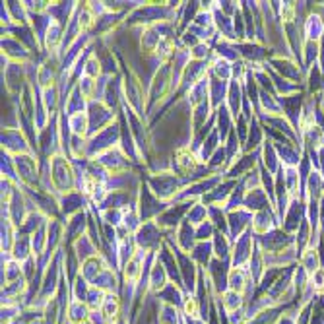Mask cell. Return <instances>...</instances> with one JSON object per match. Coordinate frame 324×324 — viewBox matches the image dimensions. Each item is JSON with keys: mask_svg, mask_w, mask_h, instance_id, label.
<instances>
[{"mask_svg": "<svg viewBox=\"0 0 324 324\" xmlns=\"http://www.w3.org/2000/svg\"><path fill=\"white\" fill-rule=\"evenodd\" d=\"M214 115H216V113H214L210 101H206V103L194 107V109H193V130H194V132L202 130L208 123H210V119H212Z\"/></svg>", "mask_w": 324, "mask_h": 324, "instance_id": "26", "label": "cell"}, {"mask_svg": "<svg viewBox=\"0 0 324 324\" xmlns=\"http://www.w3.org/2000/svg\"><path fill=\"white\" fill-rule=\"evenodd\" d=\"M247 272L243 268H231L229 270V276H227V288L231 292L243 293V290L247 288Z\"/></svg>", "mask_w": 324, "mask_h": 324, "instance_id": "35", "label": "cell"}, {"mask_svg": "<svg viewBox=\"0 0 324 324\" xmlns=\"http://www.w3.org/2000/svg\"><path fill=\"white\" fill-rule=\"evenodd\" d=\"M212 55H214V49L210 47V43H200L194 49H191V59L193 61H210Z\"/></svg>", "mask_w": 324, "mask_h": 324, "instance_id": "44", "label": "cell"}, {"mask_svg": "<svg viewBox=\"0 0 324 324\" xmlns=\"http://www.w3.org/2000/svg\"><path fill=\"white\" fill-rule=\"evenodd\" d=\"M148 255L150 253H144V251H136V255L129 260V264L123 268V272H125V280L127 282H136V280H140V276H142V266H144V260L148 259Z\"/></svg>", "mask_w": 324, "mask_h": 324, "instance_id": "25", "label": "cell"}, {"mask_svg": "<svg viewBox=\"0 0 324 324\" xmlns=\"http://www.w3.org/2000/svg\"><path fill=\"white\" fill-rule=\"evenodd\" d=\"M101 313H103V317L107 319V323H113L115 317L119 315V301H117V297L107 295V299H105V303H103V307H101Z\"/></svg>", "mask_w": 324, "mask_h": 324, "instance_id": "42", "label": "cell"}, {"mask_svg": "<svg viewBox=\"0 0 324 324\" xmlns=\"http://www.w3.org/2000/svg\"><path fill=\"white\" fill-rule=\"evenodd\" d=\"M2 55L18 65H28L33 61V53L28 47H24L16 37H2Z\"/></svg>", "mask_w": 324, "mask_h": 324, "instance_id": "11", "label": "cell"}, {"mask_svg": "<svg viewBox=\"0 0 324 324\" xmlns=\"http://www.w3.org/2000/svg\"><path fill=\"white\" fill-rule=\"evenodd\" d=\"M109 268V264L105 262V259L97 255V257H92V259H88L84 262V266H82V272H84V278L86 280H96L99 274H103L105 270Z\"/></svg>", "mask_w": 324, "mask_h": 324, "instance_id": "29", "label": "cell"}, {"mask_svg": "<svg viewBox=\"0 0 324 324\" xmlns=\"http://www.w3.org/2000/svg\"><path fill=\"white\" fill-rule=\"evenodd\" d=\"M2 152H8L14 158L24 154H37L20 129H2Z\"/></svg>", "mask_w": 324, "mask_h": 324, "instance_id": "8", "label": "cell"}, {"mask_svg": "<svg viewBox=\"0 0 324 324\" xmlns=\"http://www.w3.org/2000/svg\"><path fill=\"white\" fill-rule=\"evenodd\" d=\"M121 144V125L113 123L111 127L97 132L96 136L88 138V160H96L97 156L105 154L107 150Z\"/></svg>", "mask_w": 324, "mask_h": 324, "instance_id": "4", "label": "cell"}, {"mask_svg": "<svg viewBox=\"0 0 324 324\" xmlns=\"http://www.w3.org/2000/svg\"><path fill=\"white\" fill-rule=\"evenodd\" d=\"M243 97H245V94H243V88H241V82L239 80H231L229 82V94H227V109H229V113H231V117L237 121V117L241 115V109H243Z\"/></svg>", "mask_w": 324, "mask_h": 324, "instance_id": "21", "label": "cell"}, {"mask_svg": "<svg viewBox=\"0 0 324 324\" xmlns=\"http://www.w3.org/2000/svg\"><path fill=\"white\" fill-rule=\"evenodd\" d=\"M239 305H241V293L231 292V290L226 292V295H224V307H226V311L235 313L239 309Z\"/></svg>", "mask_w": 324, "mask_h": 324, "instance_id": "47", "label": "cell"}, {"mask_svg": "<svg viewBox=\"0 0 324 324\" xmlns=\"http://www.w3.org/2000/svg\"><path fill=\"white\" fill-rule=\"evenodd\" d=\"M173 237H175V243L179 245V249H183L189 255H191V251L194 249V245L198 243L196 241V227L191 222H187V220L179 226V229L175 231Z\"/></svg>", "mask_w": 324, "mask_h": 324, "instance_id": "19", "label": "cell"}, {"mask_svg": "<svg viewBox=\"0 0 324 324\" xmlns=\"http://www.w3.org/2000/svg\"><path fill=\"white\" fill-rule=\"evenodd\" d=\"M12 259L18 262H26L33 257V247H32V235H26L22 231H16V239L12 245Z\"/></svg>", "mask_w": 324, "mask_h": 324, "instance_id": "18", "label": "cell"}, {"mask_svg": "<svg viewBox=\"0 0 324 324\" xmlns=\"http://www.w3.org/2000/svg\"><path fill=\"white\" fill-rule=\"evenodd\" d=\"M255 165H257V160H255V152H253V154H245V156H241L237 162L233 163V165L227 169L224 175H226V179L239 181V179H243L247 173H251Z\"/></svg>", "mask_w": 324, "mask_h": 324, "instance_id": "20", "label": "cell"}, {"mask_svg": "<svg viewBox=\"0 0 324 324\" xmlns=\"http://www.w3.org/2000/svg\"><path fill=\"white\" fill-rule=\"evenodd\" d=\"M191 257H193V260H194L196 264L208 266L212 262V257H214V245H212V241H198L194 245V249L191 251Z\"/></svg>", "mask_w": 324, "mask_h": 324, "instance_id": "28", "label": "cell"}, {"mask_svg": "<svg viewBox=\"0 0 324 324\" xmlns=\"http://www.w3.org/2000/svg\"><path fill=\"white\" fill-rule=\"evenodd\" d=\"M6 6L10 10L12 20H14L16 26H30V12H28L24 2H12L10 0V2H6Z\"/></svg>", "mask_w": 324, "mask_h": 324, "instance_id": "36", "label": "cell"}, {"mask_svg": "<svg viewBox=\"0 0 324 324\" xmlns=\"http://www.w3.org/2000/svg\"><path fill=\"white\" fill-rule=\"evenodd\" d=\"M94 47H96V43H94ZM84 76H90V78H94V80H97V78L103 76V68H101V63H99V59L96 57V53H92L90 59L86 61Z\"/></svg>", "mask_w": 324, "mask_h": 324, "instance_id": "41", "label": "cell"}, {"mask_svg": "<svg viewBox=\"0 0 324 324\" xmlns=\"http://www.w3.org/2000/svg\"><path fill=\"white\" fill-rule=\"evenodd\" d=\"M235 129V119L231 117L227 105H222L218 111H216V130L220 132V138H222V144H226L229 132Z\"/></svg>", "mask_w": 324, "mask_h": 324, "instance_id": "24", "label": "cell"}, {"mask_svg": "<svg viewBox=\"0 0 324 324\" xmlns=\"http://www.w3.org/2000/svg\"><path fill=\"white\" fill-rule=\"evenodd\" d=\"M249 129H251V132H249V136H247V146L243 148V152H249V154H251V150H257L260 144V129L255 119H253V125H251Z\"/></svg>", "mask_w": 324, "mask_h": 324, "instance_id": "43", "label": "cell"}, {"mask_svg": "<svg viewBox=\"0 0 324 324\" xmlns=\"http://www.w3.org/2000/svg\"><path fill=\"white\" fill-rule=\"evenodd\" d=\"M111 175H117V173H127L130 171V160L127 158V154L123 152V148H121V144L119 146H115V148H111V150H107L105 154H101L96 158Z\"/></svg>", "mask_w": 324, "mask_h": 324, "instance_id": "10", "label": "cell"}, {"mask_svg": "<svg viewBox=\"0 0 324 324\" xmlns=\"http://www.w3.org/2000/svg\"><path fill=\"white\" fill-rule=\"evenodd\" d=\"M49 165H51V179L57 196L78 191V173L68 156H65L63 152L55 154L53 158H49Z\"/></svg>", "mask_w": 324, "mask_h": 324, "instance_id": "1", "label": "cell"}, {"mask_svg": "<svg viewBox=\"0 0 324 324\" xmlns=\"http://www.w3.org/2000/svg\"><path fill=\"white\" fill-rule=\"evenodd\" d=\"M194 204L196 202H173V204H169V208L156 220V224L160 226L163 233L177 231L179 226L187 220V216H189V212H191V208Z\"/></svg>", "mask_w": 324, "mask_h": 324, "instance_id": "6", "label": "cell"}, {"mask_svg": "<svg viewBox=\"0 0 324 324\" xmlns=\"http://www.w3.org/2000/svg\"><path fill=\"white\" fill-rule=\"evenodd\" d=\"M274 222V218H272V214L268 212V210H260L257 212L255 216H253V233H257V235H268V231L272 229V224Z\"/></svg>", "mask_w": 324, "mask_h": 324, "instance_id": "34", "label": "cell"}, {"mask_svg": "<svg viewBox=\"0 0 324 324\" xmlns=\"http://www.w3.org/2000/svg\"><path fill=\"white\" fill-rule=\"evenodd\" d=\"M282 20L284 22H293L295 20V4L293 2H284L282 4Z\"/></svg>", "mask_w": 324, "mask_h": 324, "instance_id": "48", "label": "cell"}, {"mask_svg": "<svg viewBox=\"0 0 324 324\" xmlns=\"http://www.w3.org/2000/svg\"><path fill=\"white\" fill-rule=\"evenodd\" d=\"M185 97L191 103L193 109L198 107V105H202V103H206V101H210V78H208V76L202 78L196 86L191 88V92H189Z\"/></svg>", "mask_w": 324, "mask_h": 324, "instance_id": "23", "label": "cell"}, {"mask_svg": "<svg viewBox=\"0 0 324 324\" xmlns=\"http://www.w3.org/2000/svg\"><path fill=\"white\" fill-rule=\"evenodd\" d=\"M286 173H288V189H290V193H292V194H295V189H297V181H299V175L295 173V169H288Z\"/></svg>", "mask_w": 324, "mask_h": 324, "instance_id": "50", "label": "cell"}, {"mask_svg": "<svg viewBox=\"0 0 324 324\" xmlns=\"http://www.w3.org/2000/svg\"><path fill=\"white\" fill-rule=\"evenodd\" d=\"M313 288L315 292H324V270H317L313 274Z\"/></svg>", "mask_w": 324, "mask_h": 324, "instance_id": "49", "label": "cell"}, {"mask_svg": "<svg viewBox=\"0 0 324 324\" xmlns=\"http://www.w3.org/2000/svg\"><path fill=\"white\" fill-rule=\"evenodd\" d=\"M146 183L152 189V193L158 196L162 202H167V204H173L177 194L187 187V183L177 173H173L171 169L158 171V173H150V177L146 179Z\"/></svg>", "mask_w": 324, "mask_h": 324, "instance_id": "2", "label": "cell"}, {"mask_svg": "<svg viewBox=\"0 0 324 324\" xmlns=\"http://www.w3.org/2000/svg\"><path fill=\"white\" fill-rule=\"evenodd\" d=\"M208 78H210V105L216 113L222 105H226L227 94H229V82L216 78L212 72H208Z\"/></svg>", "mask_w": 324, "mask_h": 324, "instance_id": "17", "label": "cell"}, {"mask_svg": "<svg viewBox=\"0 0 324 324\" xmlns=\"http://www.w3.org/2000/svg\"><path fill=\"white\" fill-rule=\"evenodd\" d=\"M59 206H61V214L68 218L80 214V212H86L88 208V196L80 191H74L70 194H63L59 196Z\"/></svg>", "mask_w": 324, "mask_h": 324, "instance_id": "13", "label": "cell"}, {"mask_svg": "<svg viewBox=\"0 0 324 324\" xmlns=\"http://www.w3.org/2000/svg\"><path fill=\"white\" fill-rule=\"evenodd\" d=\"M86 317H88V309H86V305H84L82 301H76V303L70 305V321H74V323H84Z\"/></svg>", "mask_w": 324, "mask_h": 324, "instance_id": "46", "label": "cell"}, {"mask_svg": "<svg viewBox=\"0 0 324 324\" xmlns=\"http://www.w3.org/2000/svg\"><path fill=\"white\" fill-rule=\"evenodd\" d=\"M99 218L111 227H119L125 224V210H117V208H111V210H97Z\"/></svg>", "mask_w": 324, "mask_h": 324, "instance_id": "38", "label": "cell"}, {"mask_svg": "<svg viewBox=\"0 0 324 324\" xmlns=\"http://www.w3.org/2000/svg\"><path fill=\"white\" fill-rule=\"evenodd\" d=\"M210 72H212L216 78L224 80V82H231V80H233V65H231L229 61H224V59L216 57V55H214V59H212V63H210Z\"/></svg>", "mask_w": 324, "mask_h": 324, "instance_id": "32", "label": "cell"}, {"mask_svg": "<svg viewBox=\"0 0 324 324\" xmlns=\"http://www.w3.org/2000/svg\"><path fill=\"white\" fill-rule=\"evenodd\" d=\"M185 313L187 317H198V303L194 299H185Z\"/></svg>", "mask_w": 324, "mask_h": 324, "instance_id": "51", "label": "cell"}, {"mask_svg": "<svg viewBox=\"0 0 324 324\" xmlns=\"http://www.w3.org/2000/svg\"><path fill=\"white\" fill-rule=\"evenodd\" d=\"M212 245H214V257L220 260H229L231 257V239L229 235H224L220 231H216L214 239H212Z\"/></svg>", "mask_w": 324, "mask_h": 324, "instance_id": "30", "label": "cell"}, {"mask_svg": "<svg viewBox=\"0 0 324 324\" xmlns=\"http://www.w3.org/2000/svg\"><path fill=\"white\" fill-rule=\"evenodd\" d=\"M72 249H74V253H76V257L78 260H82V262H86L88 259H92V257H97V249L99 245L86 233V235H82L74 245H72Z\"/></svg>", "mask_w": 324, "mask_h": 324, "instance_id": "22", "label": "cell"}, {"mask_svg": "<svg viewBox=\"0 0 324 324\" xmlns=\"http://www.w3.org/2000/svg\"><path fill=\"white\" fill-rule=\"evenodd\" d=\"M187 222H191L194 227L202 226L204 222H208V206L202 204V202H196L194 206L191 208L189 216H187Z\"/></svg>", "mask_w": 324, "mask_h": 324, "instance_id": "40", "label": "cell"}, {"mask_svg": "<svg viewBox=\"0 0 324 324\" xmlns=\"http://www.w3.org/2000/svg\"><path fill=\"white\" fill-rule=\"evenodd\" d=\"M136 247L144 253H158L165 243V233L156 222H144L134 233Z\"/></svg>", "mask_w": 324, "mask_h": 324, "instance_id": "5", "label": "cell"}, {"mask_svg": "<svg viewBox=\"0 0 324 324\" xmlns=\"http://www.w3.org/2000/svg\"><path fill=\"white\" fill-rule=\"evenodd\" d=\"M208 220L214 224L216 231L229 235V224H227V212L222 206H208Z\"/></svg>", "mask_w": 324, "mask_h": 324, "instance_id": "31", "label": "cell"}, {"mask_svg": "<svg viewBox=\"0 0 324 324\" xmlns=\"http://www.w3.org/2000/svg\"><path fill=\"white\" fill-rule=\"evenodd\" d=\"M268 206V200L264 196V191L262 189H255V191H249L245 194V204L243 208H247L249 212H260V210H266Z\"/></svg>", "mask_w": 324, "mask_h": 324, "instance_id": "33", "label": "cell"}, {"mask_svg": "<svg viewBox=\"0 0 324 324\" xmlns=\"http://www.w3.org/2000/svg\"><path fill=\"white\" fill-rule=\"evenodd\" d=\"M253 229L245 231L239 239L233 241V249H231V257H233V268H241V264L249 259L251 249H253Z\"/></svg>", "mask_w": 324, "mask_h": 324, "instance_id": "15", "label": "cell"}, {"mask_svg": "<svg viewBox=\"0 0 324 324\" xmlns=\"http://www.w3.org/2000/svg\"><path fill=\"white\" fill-rule=\"evenodd\" d=\"M16 165V173L20 179V185L30 187V189H39V169H37V160L33 154H24V156H16L14 158Z\"/></svg>", "mask_w": 324, "mask_h": 324, "instance_id": "9", "label": "cell"}, {"mask_svg": "<svg viewBox=\"0 0 324 324\" xmlns=\"http://www.w3.org/2000/svg\"><path fill=\"white\" fill-rule=\"evenodd\" d=\"M264 163H266V167H268V171H274V160H272V148L268 146V142H266V146H264Z\"/></svg>", "mask_w": 324, "mask_h": 324, "instance_id": "52", "label": "cell"}, {"mask_svg": "<svg viewBox=\"0 0 324 324\" xmlns=\"http://www.w3.org/2000/svg\"><path fill=\"white\" fill-rule=\"evenodd\" d=\"M88 105H90V101L82 96V92L76 84V86H72L68 97L63 101V115L72 117V115H78V113H88Z\"/></svg>", "mask_w": 324, "mask_h": 324, "instance_id": "16", "label": "cell"}, {"mask_svg": "<svg viewBox=\"0 0 324 324\" xmlns=\"http://www.w3.org/2000/svg\"><path fill=\"white\" fill-rule=\"evenodd\" d=\"M88 119H90V134L88 138L96 136L115 123V111L105 105V101H90L88 105Z\"/></svg>", "mask_w": 324, "mask_h": 324, "instance_id": "7", "label": "cell"}, {"mask_svg": "<svg viewBox=\"0 0 324 324\" xmlns=\"http://www.w3.org/2000/svg\"><path fill=\"white\" fill-rule=\"evenodd\" d=\"M78 88H80L82 96L88 99V101H96V96H97V80H94L90 76H82L78 80Z\"/></svg>", "mask_w": 324, "mask_h": 324, "instance_id": "39", "label": "cell"}, {"mask_svg": "<svg viewBox=\"0 0 324 324\" xmlns=\"http://www.w3.org/2000/svg\"><path fill=\"white\" fill-rule=\"evenodd\" d=\"M214 235H216V227L210 220L196 227V241H212Z\"/></svg>", "mask_w": 324, "mask_h": 324, "instance_id": "45", "label": "cell"}, {"mask_svg": "<svg viewBox=\"0 0 324 324\" xmlns=\"http://www.w3.org/2000/svg\"><path fill=\"white\" fill-rule=\"evenodd\" d=\"M167 282V270L163 268V264L156 259V262L152 264V276H150V288L152 290H160L165 286Z\"/></svg>", "mask_w": 324, "mask_h": 324, "instance_id": "37", "label": "cell"}, {"mask_svg": "<svg viewBox=\"0 0 324 324\" xmlns=\"http://www.w3.org/2000/svg\"><path fill=\"white\" fill-rule=\"evenodd\" d=\"M227 224H229V239H239L245 231H249V226L253 224V214L247 208H239L233 212H227Z\"/></svg>", "mask_w": 324, "mask_h": 324, "instance_id": "12", "label": "cell"}, {"mask_svg": "<svg viewBox=\"0 0 324 324\" xmlns=\"http://www.w3.org/2000/svg\"><path fill=\"white\" fill-rule=\"evenodd\" d=\"M66 119H68V129L72 132V136H80V138L88 140V134H90L88 113H78V115H72V117H66Z\"/></svg>", "mask_w": 324, "mask_h": 324, "instance_id": "27", "label": "cell"}, {"mask_svg": "<svg viewBox=\"0 0 324 324\" xmlns=\"http://www.w3.org/2000/svg\"><path fill=\"white\" fill-rule=\"evenodd\" d=\"M138 214H140V220L142 224L144 222H156L163 212L169 208L167 202H162L158 196L152 193V189L148 187V183L144 181L140 185V191H138Z\"/></svg>", "mask_w": 324, "mask_h": 324, "instance_id": "3", "label": "cell"}, {"mask_svg": "<svg viewBox=\"0 0 324 324\" xmlns=\"http://www.w3.org/2000/svg\"><path fill=\"white\" fill-rule=\"evenodd\" d=\"M237 183L239 181H233V179H224L212 193H208V194L204 196L200 202L202 204H206V206H226L227 200H229V196L231 193L235 191V187H237Z\"/></svg>", "mask_w": 324, "mask_h": 324, "instance_id": "14", "label": "cell"}]
</instances>
